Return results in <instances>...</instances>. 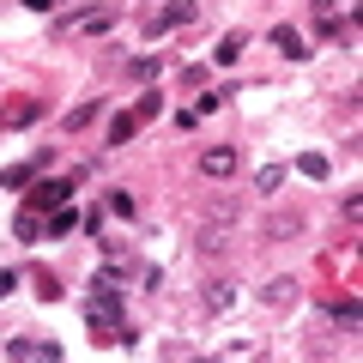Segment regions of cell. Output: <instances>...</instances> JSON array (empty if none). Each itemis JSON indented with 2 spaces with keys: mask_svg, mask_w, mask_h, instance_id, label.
<instances>
[{
  "mask_svg": "<svg viewBox=\"0 0 363 363\" xmlns=\"http://www.w3.org/2000/svg\"><path fill=\"white\" fill-rule=\"evenodd\" d=\"M128 73H133V79H145V85H152V79L164 73V61H157V55H140V61H128Z\"/></svg>",
  "mask_w": 363,
  "mask_h": 363,
  "instance_id": "ac0fdd59",
  "label": "cell"
},
{
  "mask_svg": "<svg viewBox=\"0 0 363 363\" xmlns=\"http://www.w3.org/2000/svg\"><path fill=\"white\" fill-rule=\"evenodd\" d=\"M272 49L285 55V61H309V43H303L297 25H279V30H272Z\"/></svg>",
  "mask_w": 363,
  "mask_h": 363,
  "instance_id": "8992f818",
  "label": "cell"
},
{
  "mask_svg": "<svg viewBox=\"0 0 363 363\" xmlns=\"http://www.w3.org/2000/svg\"><path fill=\"white\" fill-rule=\"evenodd\" d=\"M297 169H303L309 182H327V176H333V164H327L321 152H303V157H297Z\"/></svg>",
  "mask_w": 363,
  "mask_h": 363,
  "instance_id": "9a60e30c",
  "label": "cell"
},
{
  "mask_svg": "<svg viewBox=\"0 0 363 363\" xmlns=\"http://www.w3.org/2000/svg\"><path fill=\"white\" fill-rule=\"evenodd\" d=\"M230 303H236V285L230 279H212L206 285V309H230Z\"/></svg>",
  "mask_w": 363,
  "mask_h": 363,
  "instance_id": "7c38bea8",
  "label": "cell"
},
{
  "mask_svg": "<svg viewBox=\"0 0 363 363\" xmlns=\"http://www.w3.org/2000/svg\"><path fill=\"white\" fill-rule=\"evenodd\" d=\"M116 25V6H91V13H67L61 25H55V37L73 43V37H104V30Z\"/></svg>",
  "mask_w": 363,
  "mask_h": 363,
  "instance_id": "6da1fadb",
  "label": "cell"
},
{
  "mask_svg": "<svg viewBox=\"0 0 363 363\" xmlns=\"http://www.w3.org/2000/svg\"><path fill=\"white\" fill-rule=\"evenodd\" d=\"M242 49H248V30H230V37L218 43V67H230V61H242Z\"/></svg>",
  "mask_w": 363,
  "mask_h": 363,
  "instance_id": "4fadbf2b",
  "label": "cell"
},
{
  "mask_svg": "<svg viewBox=\"0 0 363 363\" xmlns=\"http://www.w3.org/2000/svg\"><path fill=\"white\" fill-rule=\"evenodd\" d=\"M224 97H236V91H206V97L194 104V116H212V109H224Z\"/></svg>",
  "mask_w": 363,
  "mask_h": 363,
  "instance_id": "cb8c5ba5",
  "label": "cell"
},
{
  "mask_svg": "<svg viewBox=\"0 0 363 363\" xmlns=\"http://www.w3.org/2000/svg\"><path fill=\"white\" fill-rule=\"evenodd\" d=\"M128 116L145 128V121H157V116H164V97H157V91H145V97H133V109H128Z\"/></svg>",
  "mask_w": 363,
  "mask_h": 363,
  "instance_id": "30bf717a",
  "label": "cell"
},
{
  "mask_svg": "<svg viewBox=\"0 0 363 363\" xmlns=\"http://www.w3.org/2000/svg\"><path fill=\"white\" fill-rule=\"evenodd\" d=\"M13 291H18V272H13V267H0V303L13 297Z\"/></svg>",
  "mask_w": 363,
  "mask_h": 363,
  "instance_id": "484cf974",
  "label": "cell"
},
{
  "mask_svg": "<svg viewBox=\"0 0 363 363\" xmlns=\"http://www.w3.org/2000/svg\"><path fill=\"white\" fill-rule=\"evenodd\" d=\"M30 13H55V6H61V0H25Z\"/></svg>",
  "mask_w": 363,
  "mask_h": 363,
  "instance_id": "4316f807",
  "label": "cell"
},
{
  "mask_svg": "<svg viewBox=\"0 0 363 363\" xmlns=\"http://www.w3.org/2000/svg\"><path fill=\"white\" fill-rule=\"evenodd\" d=\"M79 230V212L73 206H55V218H49V236H73Z\"/></svg>",
  "mask_w": 363,
  "mask_h": 363,
  "instance_id": "2e32d148",
  "label": "cell"
},
{
  "mask_svg": "<svg viewBox=\"0 0 363 363\" xmlns=\"http://www.w3.org/2000/svg\"><path fill=\"white\" fill-rule=\"evenodd\" d=\"M97 116H104V97H85L79 109H67V116H61V128H67V133H79V128H91Z\"/></svg>",
  "mask_w": 363,
  "mask_h": 363,
  "instance_id": "9c48e42d",
  "label": "cell"
},
{
  "mask_svg": "<svg viewBox=\"0 0 363 363\" xmlns=\"http://www.w3.org/2000/svg\"><path fill=\"white\" fill-rule=\"evenodd\" d=\"M43 116V97H13V104L0 109V128H30Z\"/></svg>",
  "mask_w": 363,
  "mask_h": 363,
  "instance_id": "277c9868",
  "label": "cell"
},
{
  "mask_svg": "<svg viewBox=\"0 0 363 363\" xmlns=\"http://www.w3.org/2000/svg\"><path fill=\"white\" fill-rule=\"evenodd\" d=\"M236 169V145H206L200 152V176H230Z\"/></svg>",
  "mask_w": 363,
  "mask_h": 363,
  "instance_id": "52a82bcc",
  "label": "cell"
},
{
  "mask_svg": "<svg viewBox=\"0 0 363 363\" xmlns=\"http://www.w3.org/2000/svg\"><path fill=\"white\" fill-rule=\"evenodd\" d=\"M13 236H18V242H37V236H43V218H37V212H18V218H13Z\"/></svg>",
  "mask_w": 363,
  "mask_h": 363,
  "instance_id": "5bb4252c",
  "label": "cell"
},
{
  "mask_svg": "<svg viewBox=\"0 0 363 363\" xmlns=\"http://www.w3.org/2000/svg\"><path fill=\"white\" fill-rule=\"evenodd\" d=\"M37 297H43V303L61 297V279H55V272H37Z\"/></svg>",
  "mask_w": 363,
  "mask_h": 363,
  "instance_id": "d4e9b609",
  "label": "cell"
},
{
  "mask_svg": "<svg viewBox=\"0 0 363 363\" xmlns=\"http://www.w3.org/2000/svg\"><path fill=\"white\" fill-rule=\"evenodd\" d=\"M109 212H116V218H133L140 206H133V194H128V188H116V194H109Z\"/></svg>",
  "mask_w": 363,
  "mask_h": 363,
  "instance_id": "ffe728a7",
  "label": "cell"
},
{
  "mask_svg": "<svg viewBox=\"0 0 363 363\" xmlns=\"http://www.w3.org/2000/svg\"><path fill=\"white\" fill-rule=\"evenodd\" d=\"M133 133H140V121H133V116H116V121H109V145H128Z\"/></svg>",
  "mask_w": 363,
  "mask_h": 363,
  "instance_id": "d6986e66",
  "label": "cell"
},
{
  "mask_svg": "<svg viewBox=\"0 0 363 363\" xmlns=\"http://www.w3.org/2000/svg\"><path fill=\"white\" fill-rule=\"evenodd\" d=\"M30 212H55V206H67L73 200V176H49V182H30Z\"/></svg>",
  "mask_w": 363,
  "mask_h": 363,
  "instance_id": "7a4b0ae2",
  "label": "cell"
},
{
  "mask_svg": "<svg viewBox=\"0 0 363 363\" xmlns=\"http://www.w3.org/2000/svg\"><path fill=\"white\" fill-rule=\"evenodd\" d=\"M200 85H206V67L188 61V67H182V91H200Z\"/></svg>",
  "mask_w": 363,
  "mask_h": 363,
  "instance_id": "603a6c76",
  "label": "cell"
},
{
  "mask_svg": "<svg viewBox=\"0 0 363 363\" xmlns=\"http://www.w3.org/2000/svg\"><path fill=\"white\" fill-rule=\"evenodd\" d=\"M333 321H339V327H357V297H339V303H333Z\"/></svg>",
  "mask_w": 363,
  "mask_h": 363,
  "instance_id": "44dd1931",
  "label": "cell"
},
{
  "mask_svg": "<svg viewBox=\"0 0 363 363\" xmlns=\"http://www.w3.org/2000/svg\"><path fill=\"white\" fill-rule=\"evenodd\" d=\"M255 188H260V194H279V188H285V164H267L255 176Z\"/></svg>",
  "mask_w": 363,
  "mask_h": 363,
  "instance_id": "e0dca14e",
  "label": "cell"
},
{
  "mask_svg": "<svg viewBox=\"0 0 363 363\" xmlns=\"http://www.w3.org/2000/svg\"><path fill=\"white\" fill-rule=\"evenodd\" d=\"M164 18H169V25H194L200 13H194V6H188V0H176V6H164Z\"/></svg>",
  "mask_w": 363,
  "mask_h": 363,
  "instance_id": "7402d4cb",
  "label": "cell"
},
{
  "mask_svg": "<svg viewBox=\"0 0 363 363\" xmlns=\"http://www.w3.org/2000/svg\"><path fill=\"white\" fill-rule=\"evenodd\" d=\"M6 357H18V363H55L61 357V345H55V339H6Z\"/></svg>",
  "mask_w": 363,
  "mask_h": 363,
  "instance_id": "3957f363",
  "label": "cell"
},
{
  "mask_svg": "<svg viewBox=\"0 0 363 363\" xmlns=\"http://www.w3.org/2000/svg\"><path fill=\"white\" fill-rule=\"evenodd\" d=\"M49 164V152H30L25 164H13V169H0V188H30L37 182V169Z\"/></svg>",
  "mask_w": 363,
  "mask_h": 363,
  "instance_id": "5b68a950",
  "label": "cell"
},
{
  "mask_svg": "<svg viewBox=\"0 0 363 363\" xmlns=\"http://www.w3.org/2000/svg\"><path fill=\"white\" fill-rule=\"evenodd\" d=\"M291 236H303V212H272L267 218V242H291Z\"/></svg>",
  "mask_w": 363,
  "mask_h": 363,
  "instance_id": "ba28073f",
  "label": "cell"
},
{
  "mask_svg": "<svg viewBox=\"0 0 363 363\" xmlns=\"http://www.w3.org/2000/svg\"><path fill=\"white\" fill-rule=\"evenodd\" d=\"M260 297H267L272 309H285V303H297V279H272V285L260 291Z\"/></svg>",
  "mask_w": 363,
  "mask_h": 363,
  "instance_id": "8fae6325",
  "label": "cell"
}]
</instances>
